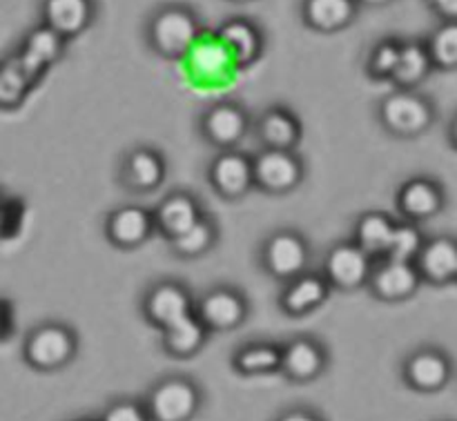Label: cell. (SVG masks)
Instances as JSON below:
<instances>
[{
	"label": "cell",
	"instance_id": "obj_3",
	"mask_svg": "<svg viewBox=\"0 0 457 421\" xmlns=\"http://www.w3.org/2000/svg\"><path fill=\"white\" fill-rule=\"evenodd\" d=\"M437 119L436 103L420 89H395L378 103V123L397 141H415L433 128Z\"/></svg>",
	"mask_w": 457,
	"mask_h": 421
},
{
	"label": "cell",
	"instance_id": "obj_21",
	"mask_svg": "<svg viewBox=\"0 0 457 421\" xmlns=\"http://www.w3.org/2000/svg\"><path fill=\"white\" fill-rule=\"evenodd\" d=\"M446 205V194L445 187L431 177H411L397 187L395 194V208L400 212L402 221L409 223H424L431 221L433 217L445 210Z\"/></svg>",
	"mask_w": 457,
	"mask_h": 421
},
{
	"label": "cell",
	"instance_id": "obj_33",
	"mask_svg": "<svg viewBox=\"0 0 457 421\" xmlns=\"http://www.w3.org/2000/svg\"><path fill=\"white\" fill-rule=\"evenodd\" d=\"M427 241L428 236L424 235L422 226H418V223L400 221L395 227V235H393L391 252H388L386 259H393V261L415 263L420 254H422Z\"/></svg>",
	"mask_w": 457,
	"mask_h": 421
},
{
	"label": "cell",
	"instance_id": "obj_4",
	"mask_svg": "<svg viewBox=\"0 0 457 421\" xmlns=\"http://www.w3.org/2000/svg\"><path fill=\"white\" fill-rule=\"evenodd\" d=\"M312 245L297 227H277L268 232L257 248V266L275 284H286L311 270Z\"/></svg>",
	"mask_w": 457,
	"mask_h": 421
},
{
	"label": "cell",
	"instance_id": "obj_5",
	"mask_svg": "<svg viewBox=\"0 0 457 421\" xmlns=\"http://www.w3.org/2000/svg\"><path fill=\"white\" fill-rule=\"evenodd\" d=\"M254 116L237 98H219L205 105L196 119V129L205 145L214 152L239 150L253 134Z\"/></svg>",
	"mask_w": 457,
	"mask_h": 421
},
{
	"label": "cell",
	"instance_id": "obj_18",
	"mask_svg": "<svg viewBox=\"0 0 457 421\" xmlns=\"http://www.w3.org/2000/svg\"><path fill=\"white\" fill-rule=\"evenodd\" d=\"M152 214H154L156 235L170 244L192 226H196L208 212L196 192L187 187H174L168 194L161 196L159 203L152 208Z\"/></svg>",
	"mask_w": 457,
	"mask_h": 421
},
{
	"label": "cell",
	"instance_id": "obj_10",
	"mask_svg": "<svg viewBox=\"0 0 457 421\" xmlns=\"http://www.w3.org/2000/svg\"><path fill=\"white\" fill-rule=\"evenodd\" d=\"M254 190L268 196H288L302 190L308 177V163L299 152L259 150L253 154Z\"/></svg>",
	"mask_w": 457,
	"mask_h": 421
},
{
	"label": "cell",
	"instance_id": "obj_42",
	"mask_svg": "<svg viewBox=\"0 0 457 421\" xmlns=\"http://www.w3.org/2000/svg\"><path fill=\"white\" fill-rule=\"evenodd\" d=\"M0 210H3V190H0Z\"/></svg>",
	"mask_w": 457,
	"mask_h": 421
},
{
	"label": "cell",
	"instance_id": "obj_13",
	"mask_svg": "<svg viewBox=\"0 0 457 421\" xmlns=\"http://www.w3.org/2000/svg\"><path fill=\"white\" fill-rule=\"evenodd\" d=\"M154 235V214L145 205H116L103 219V236L112 248L120 252H134L143 248Z\"/></svg>",
	"mask_w": 457,
	"mask_h": 421
},
{
	"label": "cell",
	"instance_id": "obj_34",
	"mask_svg": "<svg viewBox=\"0 0 457 421\" xmlns=\"http://www.w3.org/2000/svg\"><path fill=\"white\" fill-rule=\"evenodd\" d=\"M436 70H457V21L440 22L436 31L427 38Z\"/></svg>",
	"mask_w": 457,
	"mask_h": 421
},
{
	"label": "cell",
	"instance_id": "obj_27",
	"mask_svg": "<svg viewBox=\"0 0 457 421\" xmlns=\"http://www.w3.org/2000/svg\"><path fill=\"white\" fill-rule=\"evenodd\" d=\"M424 284L446 285L457 281V241L451 236H433L415 261Z\"/></svg>",
	"mask_w": 457,
	"mask_h": 421
},
{
	"label": "cell",
	"instance_id": "obj_14",
	"mask_svg": "<svg viewBox=\"0 0 457 421\" xmlns=\"http://www.w3.org/2000/svg\"><path fill=\"white\" fill-rule=\"evenodd\" d=\"M303 134V120L284 103H272L254 116L253 136L259 143V150L299 152Z\"/></svg>",
	"mask_w": 457,
	"mask_h": 421
},
{
	"label": "cell",
	"instance_id": "obj_37",
	"mask_svg": "<svg viewBox=\"0 0 457 421\" xmlns=\"http://www.w3.org/2000/svg\"><path fill=\"white\" fill-rule=\"evenodd\" d=\"M427 4L442 22L457 21V0H427Z\"/></svg>",
	"mask_w": 457,
	"mask_h": 421
},
{
	"label": "cell",
	"instance_id": "obj_15",
	"mask_svg": "<svg viewBox=\"0 0 457 421\" xmlns=\"http://www.w3.org/2000/svg\"><path fill=\"white\" fill-rule=\"evenodd\" d=\"M330 368V348L315 334H297L284 342L281 375L290 384L308 386L326 375Z\"/></svg>",
	"mask_w": 457,
	"mask_h": 421
},
{
	"label": "cell",
	"instance_id": "obj_38",
	"mask_svg": "<svg viewBox=\"0 0 457 421\" xmlns=\"http://www.w3.org/2000/svg\"><path fill=\"white\" fill-rule=\"evenodd\" d=\"M357 3L361 4V9H384L395 4L397 0H357Z\"/></svg>",
	"mask_w": 457,
	"mask_h": 421
},
{
	"label": "cell",
	"instance_id": "obj_41",
	"mask_svg": "<svg viewBox=\"0 0 457 421\" xmlns=\"http://www.w3.org/2000/svg\"><path fill=\"white\" fill-rule=\"evenodd\" d=\"M71 421H98V417H79V419H71Z\"/></svg>",
	"mask_w": 457,
	"mask_h": 421
},
{
	"label": "cell",
	"instance_id": "obj_2",
	"mask_svg": "<svg viewBox=\"0 0 457 421\" xmlns=\"http://www.w3.org/2000/svg\"><path fill=\"white\" fill-rule=\"evenodd\" d=\"M80 351V337L65 321H40L25 334L21 355L36 373H61L70 368Z\"/></svg>",
	"mask_w": 457,
	"mask_h": 421
},
{
	"label": "cell",
	"instance_id": "obj_1",
	"mask_svg": "<svg viewBox=\"0 0 457 421\" xmlns=\"http://www.w3.org/2000/svg\"><path fill=\"white\" fill-rule=\"evenodd\" d=\"M205 25L199 12L187 3H163L154 7L143 25V38L156 58L168 62L186 61Z\"/></svg>",
	"mask_w": 457,
	"mask_h": 421
},
{
	"label": "cell",
	"instance_id": "obj_36",
	"mask_svg": "<svg viewBox=\"0 0 457 421\" xmlns=\"http://www.w3.org/2000/svg\"><path fill=\"white\" fill-rule=\"evenodd\" d=\"M275 421H326V417L311 406H290V409L281 410Z\"/></svg>",
	"mask_w": 457,
	"mask_h": 421
},
{
	"label": "cell",
	"instance_id": "obj_7",
	"mask_svg": "<svg viewBox=\"0 0 457 421\" xmlns=\"http://www.w3.org/2000/svg\"><path fill=\"white\" fill-rule=\"evenodd\" d=\"M195 303L196 297L186 281L174 279V277H161L143 290L138 310L150 328L163 333L170 326L195 315Z\"/></svg>",
	"mask_w": 457,
	"mask_h": 421
},
{
	"label": "cell",
	"instance_id": "obj_39",
	"mask_svg": "<svg viewBox=\"0 0 457 421\" xmlns=\"http://www.w3.org/2000/svg\"><path fill=\"white\" fill-rule=\"evenodd\" d=\"M449 141H451V145H453L455 150H457V116L453 119V123H451V129H449Z\"/></svg>",
	"mask_w": 457,
	"mask_h": 421
},
{
	"label": "cell",
	"instance_id": "obj_11",
	"mask_svg": "<svg viewBox=\"0 0 457 421\" xmlns=\"http://www.w3.org/2000/svg\"><path fill=\"white\" fill-rule=\"evenodd\" d=\"M373 268L375 259H370L364 250L348 239L337 241L326 250L320 272L335 293H357L369 288Z\"/></svg>",
	"mask_w": 457,
	"mask_h": 421
},
{
	"label": "cell",
	"instance_id": "obj_12",
	"mask_svg": "<svg viewBox=\"0 0 457 421\" xmlns=\"http://www.w3.org/2000/svg\"><path fill=\"white\" fill-rule=\"evenodd\" d=\"M205 181L214 194L228 203L245 199L254 190L253 154L241 150L214 152L205 165Z\"/></svg>",
	"mask_w": 457,
	"mask_h": 421
},
{
	"label": "cell",
	"instance_id": "obj_19",
	"mask_svg": "<svg viewBox=\"0 0 457 421\" xmlns=\"http://www.w3.org/2000/svg\"><path fill=\"white\" fill-rule=\"evenodd\" d=\"M422 285L424 281L415 263L382 259V261H375L366 290L379 303H404L411 301Z\"/></svg>",
	"mask_w": 457,
	"mask_h": 421
},
{
	"label": "cell",
	"instance_id": "obj_32",
	"mask_svg": "<svg viewBox=\"0 0 457 421\" xmlns=\"http://www.w3.org/2000/svg\"><path fill=\"white\" fill-rule=\"evenodd\" d=\"M402 45H404V38L400 36H384L378 43L370 45L364 58V74L375 83H391L402 56Z\"/></svg>",
	"mask_w": 457,
	"mask_h": 421
},
{
	"label": "cell",
	"instance_id": "obj_25",
	"mask_svg": "<svg viewBox=\"0 0 457 421\" xmlns=\"http://www.w3.org/2000/svg\"><path fill=\"white\" fill-rule=\"evenodd\" d=\"M281 361H284V343L270 339L244 342L230 355L232 370L248 379L281 375Z\"/></svg>",
	"mask_w": 457,
	"mask_h": 421
},
{
	"label": "cell",
	"instance_id": "obj_22",
	"mask_svg": "<svg viewBox=\"0 0 457 421\" xmlns=\"http://www.w3.org/2000/svg\"><path fill=\"white\" fill-rule=\"evenodd\" d=\"M98 0H40V25L49 27L65 40H76L94 27L98 18Z\"/></svg>",
	"mask_w": 457,
	"mask_h": 421
},
{
	"label": "cell",
	"instance_id": "obj_28",
	"mask_svg": "<svg viewBox=\"0 0 457 421\" xmlns=\"http://www.w3.org/2000/svg\"><path fill=\"white\" fill-rule=\"evenodd\" d=\"M159 334L163 355H168L170 359L177 361H187L199 357L201 352H204V348L208 346L210 339H212V333L201 324L196 315L186 317V319L170 326L168 330H163V333Z\"/></svg>",
	"mask_w": 457,
	"mask_h": 421
},
{
	"label": "cell",
	"instance_id": "obj_29",
	"mask_svg": "<svg viewBox=\"0 0 457 421\" xmlns=\"http://www.w3.org/2000/svg\"><path fill=\"white\" fill-rule=\"evenodd\" d=\"M433 71H436V65H433L427 40L404 38L400 62H397L391 85L395 89H420Z\"/></svg>",
	"mask_w": 457,
	"mask_h": 421
},
{
	"label": "cell",
	"instance_id": "obj_20",
	"mask_svg": "<svg viewBox=\"0 0 457 421\" xmlns=\"http://www.w3.org/2000/svg\"><path fill=\"white\" fill-rule=\"evenodd\" d=\"M453 366L449 355L436 346H420L404 357L400 366L402 382L418 392H437L449 384Z\"/></svg>",
	"mask_w": 457,
	"mask_h": 421
},
{
	"label": "cell",
	"instance_id": "obj_6",
	"mask_svg": "<svg viewBox=\"0 0 457 421\" xmlns=\"http://www.w3.org/2000/svg\"><path fill=\"white\" fill-rule=\"evenodd\" d=\"M145 409L152 421H195L204 409V388L187 375H168L150 386Z\"/></svg>",
	"mask_w": 457,
	"mask_h": 421
},
{
	"label": "cell",
	"instance_id": "obj_9",
	"mask_svg": "<svg viewBox=\"0 0 457 421\" xmlns=\"http://www.w3.org/2000/svg\"><path fill=\"white\" fill-rule=\"evenodd\" d=\"M170 165L163 152L147 143H137L119 156L116 183L128 194L147 196L159 192L168 181Z\"/></svg>",
	"mask_w": 457,
	"mask_h": 421
},
{
	"label": "cell",
	"instance_id": "obj_23",
	"mask_svg": "<svg viewBox=\"0 0 457 421\" xmlns=\"http://www.w3.org/2000/svg\"><path fill=\"white\" fill-rule=\"evenodd\" d=\"M67 45H70V40H65L61 34H56L54 29H49V27L38 22L21 40V45L16 49V56L21 58L25 70L40 83L45 78V74L65 58Z\"/></svg>",
	"mask_w": 457,
	"mask_h": 421
},
{
	"label": "cell",
	"instance_id": "obj_35",
	"mask_svg": "<svg viewBox=\"0 0 457 421\" xmlns=\"http://www.w3.org/2000/svg\"><path fill=\"white\" fill-rule=\"evenodd\" d=\"M98 421H152L143 400H114L103 409Z\"/></svg>",
	"mask_w": 457,
	"mask_h": 421
},
{
	"label": "cell",
	"instance_id": "obj_8",
	"mask_svg": "<svg viewBox=\"0 0 457 421\" xmlns=\"http://www.w3.org/2000/svg\"><path fill=\"white\" fill-rule=\"evenodd\" d=\"M195 315L212 334L235 333L248 324L253 301L235 284H214L196 294Z\"/></svg>",
	"mask_w": 457,
	"mask_h": 421
},
{
	"label": "cell",
	"instance_id": "obj_31",
	"mask_svg": "<svg viewBox=\"0 0 457 421\" xmlns=\"http://www.w3.org/2000/svg\"><path fill=\"white\" fill-rule=\"evenodd\" d=\"M36 87L38 80L25 70L16 52L0 58V111H13L22 107Z\"/></svg>",
	"mask_w": 457,
	"mask_h": 421
},
{
	"label": "cell",
	"instance_id": "obj_24",
	"mask_svg": "<svg viewBox=\"0 0 457 421\" xmlns=\"http://www.w3.org/2000/svg\"><path fill=\"white\" fill-rule=\"evenodd\" d=\"M361 4L357 0H302L299 18L315 34H342L357 22Z\"/></svg>",
	"mask_w": 457,
	"mask_h": 421
},
{
	"label": "cell",
	"instance_id": "obj_17",
	"mask_svg": "<svg viewBox=\"0 0 457 421\" xmlns=\"http://www.w3.org/2000/svg\"><path fill=\"white\" fill-rule=\"evenodd\" d=\"M335 290L321 272L308 270L279 285L277 308L288 319H306L330 301Z\"/></svg>",
	"mask_w": 457,
	"mask_h": 421
},
{
	"label": "cell",
	"instance_id": "obj_30",
	"mask_svg": "<svg viewBox=\"0 0 457 421\" xmlns=\"http://www.w3.org/2000/svg\"><path fill=\"white\" fill-rule=\"evenodd\" d=\"M219 241H221V226H219V221L212 214H205L196 226H192L181 236L170 241L168 248L172 252V257H177L179 261L192 263L208 257L217 248Z\"/></svg>",
	"mask_w": 457,
	"mask_h": 421
},
{
	"label": "cell",
	"instance_id": "obj_40",
	"mask_svg": "<svg viewBox=\"0 0 457 421\" xmlns=\"http://www.w3.org/2000/svg\"><path fill=\"white\" fill-rule=\"evenodd\" d=\"M228 3H235V4H250V3H257V0H228Z\"/></svg>",
	"mask_w": 457,
	"mask_h": 421
},
{
	"label": "cell",
	"instance_id": "obj_16",
	"mask_svg": "<svg viewBox=\"0 0 457 421\" xmlns=\"http://www.w3.org/2000/svg\"><path fill=\"white\" fill-rule=\"evenodd\" d=\"M237 70H250L268 49V34L254 18L230 16L214 29Z\"/></svg>",
	"mask_w": 457,
	"mask_h": 421
},
{
	"label": "cell",
	"instance_id": "obj_26",
	"mask_svg": "<svg viewBox=\"0 0 457 421\" xmlns=\"http://www.w3.org/2000/svg\"><path fill=\"white\" fill-rule=\"evenodd\" d=\"M397 219L391 217L384 210H369L361 212L360 217L353 221L351 241L357 248L364 250L370 259L382 261L388 257L393 244V235H395Z\"/></svg>",
	"mask_w": 457,
	"mask_h": 421
}]
</instances>
